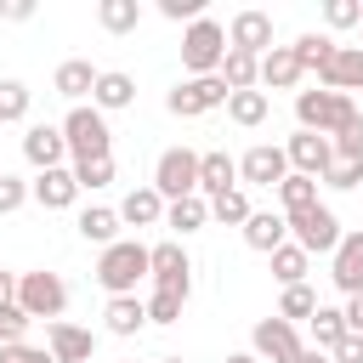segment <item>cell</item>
I'll return each mask as SVG.
<instances>
[{
    "label": "cell",
    "mask_w": 363,
    "mask_h": 363,
    "mask_svg": "<svg viewBox=\"0 0 363 363\" xmlns=\"http://www.w3.org/2000/svg\"><path fill=\"white\" fill-rule=\"evenodd\" d=\"M244 244H250V250H261V255H272V250H284V244H289V221H284V216H272V210H255V216L244 221Z\"/></svg>",
    "instance_id": "19"
},
{
    "label": "cell",
    "mask_w": 363,
    "mask_h": 363,
    "mask_svg": "<svg viewBox=\"0 0 363 363\" xmlns=\"http://www.w3.org/2000/svg\"><path fill=\"white\" fill-rule=\"evenodd\" d=\"M159 11H164L170 23H199V17H204V0H159Z\"/></svg>",
    "instance_id": "45"
},
{
    "label": "cell",
    "mask_w": 363,
    "mask_h": 363,
    "mask_svg": "<svg viewBox=\"0 0 363 363\" xmlns=\"http://www.w3.org/2000/svg\"><path fill=\"white\" fill-rule=\"evenodd\" d=\"M238 187V159H227V153H199V193L204 199H221V193H233Z\"/></svg>",
    "instance_id": "18"
},
{
    "label": "cell",
    "mask_w": 363,
    "mask_h": 363,
    "mask_svg": "<svg viewBox=\"0 0 363 363\" xmlns=\"http://www.w3.org/2000/svg\"><path fill=\"white\" fill-rule=\"evenodd\" d=\"M346 335H352V329H346V312H340V306H318V312H312V346H318V352L335 357V346H340Z\"/></svg>",
    "instance_id": "26"
},
{
    "label": "cell",
    "mask_w": 363,
    "mask_h": 363,
    "mask_svg": "<svg viewBox=\"0 0 363 363\" xmlns=\"http://www.w3.org/2000/svg\"><path fill=\"white\" fill-rule=\"evenodd\" d=\"M227 51H250V57H267L272 51V17L267 11H238L233 23H227Z\"/></svg>",
    "instance_id": "14"
},
{
    "label": "cell",
    "mask_w": 363,
    "mask_h": 363,
    "mask_svg": "<svg viewBox=\"0 0 363 363\" xmlns=\"http://www.w3.org/2000/svg\"><path fill=\"white\" fill-rule=\"evenodd\" d=\"M335 363H363V335H346L335 346Z\"/></svg>",
    "instance_id": "47"
},
{
    "label": "cell",
    "mask_w": 363,
    "mask_h": 363,
    "mask_svg": "<svg viewBox=\"0 0 363 363\" xmlns=\"http://www.w3.org/2000/svg\"><path fill=\"white\" fill-rule=\"evenodd\" d=\"M96 23H102L108 34H130V28L142 23V0H102V6H96Z\"/></svg>",
    "instance_id": "33"
},
{
    "label": "cell",
    "mask_w": 363,
    "mask_h": 363,
    "mask_svg": "<svg viewBox=\"0 0 363 363\" xmlns=\"http://www.w3.org/2000/svg\"><path fill=\"white\" fill-rule=\"evenodd\" d=\"M28 102H34V91H28L23 79H0V125L28 119Z\"/></svg>",
    "instance_id": "36"
},
{
    "label": "cell",
    "mask_w": 363,
    "mask_h": 363,
    "mask_svg": "<svg viewBox=\"0 0 363 363\" xmlns=\"http://www.w3.org/2000/svg\"><path fill=\"white\" fill-rule=\"evenodd\" d=\"M306 250L301 244H284V250H272V278L284 284V289H295V284H306Z\"/></svg>",
    "instance_id": "34"
},
{
    "label": "cell",
    "mask_w": 363,
    "mask_h": 363,
    "mask_svg": "<svg viewBox=\"0 0 363 363\" xmlns=\"http://www.w3.org/2000/svg\"><path fill=\"white\" fill-rule=\"evenodd\" d=\"M45 352L57 357V363H91V352H96V335L91 329H79V323H45Z\"/></svg>",
    "instance_id": "15"
},
{
    "label": "cell",
    "mask_w": 363,
    "mask_h": 363,
    "mask_svg": "<svg viewBox=\"0 0 363 363\" xmlns=\"http://www.w3.org/2000/svg\"><path fill=\"white\" fill-rule=\"evenodd\" d=\"M34 204H45V210H68L74 199H79V182H74V164H62V170H40L34 182Z\"/></svg>",
    "instance_id": "17"
},
{
    "label": "cell",
    "mask_w": 363,
    "mask_h": 363,
    "mask_svg": "<svg viewBox=\"0 0 363 363\" xmlns=\"http://www.w3.org/2000/svg\"><path fill=\"white\" fill-rule=\"evenodd\" d=\"M0 363H34V346L23 340V346H0Z\"/></svg>",
    "instance_id": "49"
},
{
    "label": "cell",
    "mask_w": 363,
    "mask_h": 363,
    "mask_svg": "<svg viewBox=\"0 0 363 363\" xmlns=\"http://www.w3.org/2000/svg\"><path fill=\"white\" fill-rule=\"evenodd\" d=\"M340 312H346V329H352V335H363V295H352Z\"/></svg>",
    "instance_id": "48"
},
{
    "label": "cell",
    "mask_w": 363,
    "mask_h": 363,
    "mask_svg": "<svg viewBox=\"0 0 363 363\" xmlns=\"http://www.w3.org/2000/svg\"><path fill=\"white\" fill-rule=\"evenodd\" d=\"M323 182H329V187H340V193H346V187H357V182H363V159H335V164L323 170Z\"/></svg>",
    "instance_id": "41"
},
{
    "label": "cell",
    "mask_w": 363,
    "mask_h": 363,
    "mask_svg": "<svg viewBox=\"0 0 363 363\" xmlns=\"http://www.w3.org/2000/svg\"><path fill=\"white\" fill-rule=\"evenodd\" d=\"M102 318H108V335H136V329L147 323V301H136V295H113Z\"/></svg>",
    "instance_id": "25"
},
{
    "label": "cell",
    "mask_w": 363,
    "mask_h": 363,
    "mask_svg": "<svg viewBox=\"0 0 363 363\" xmlns=\"http://www.w3.org/2000/svg\"><path fill=\"white\" fill-rule=\"evenodd\" d=\"M295 119H301V130H318V136H340L352 119H357V102L346 96V91H301L295 96Z\"/></svg>",
    "instance_id": "2"
},
{
    "label": "cell",
    "mask_w": 363,
    "mask_h": 363,
    "mask_svg": "<svg viewBox=\"0 0 363 363\" xmlns=\"http://www.w3.org/2000/svg\"><path fill=\"white\" fill-rule=\"evenodd\" d=\"M278 204H284V216L312 210V204H318V182H312V176H301V170H289V176L278 182Z\"/></svg>",
    "instance_id": "28"
},
{
    "label": "cell",
    "mask_w": 363,
    "mask_h": 363,
    "mask_svg": "<svg viewBox=\"0 0 363 363\" xmlns=\"http://www.w3.org/2000/svg\"><path fill=\"white\" fill-rule=\"evenodd\" d=\"M289 221V238L306 250V255H335L340 250V216L329 210V204H312V210H301V216H284Z\"/></svg>",
    "instance_id": "5"
},
{
    "label": "cell",
    "mask_w": 363,
    "mask_h": 363,
    "mask_svg": "<svg viewBox=\"0 0 363 363\" xmlns=\"http://www.w3.org/2000/svg\"><path fill=\"white\" fill-rule=\"evenodd\" d=\"M250 352H255L261 363H295V357H301L306 346H301V335H295V323L272 312V318H261V323L250 329Z\"/></svg>",
    "instance_id": "9"
},
{
    "label": "cell",
    "mask_w": 363,
    "mask_h": 363,
    "mask_svg": "<svg viewBox=\"0 0 363 363\" xmlns=\"http://www.w3.org/2000/svg\"><path fill=\"white\" fill-rule=\"evenodd\" d=\"M74 182H79V193H85V187H108V182H113V159H85V164H74Z\"/></svg>",
    "instance_id": "39"
},
{
    "label": "cell",
    "mask_w": 363,
    "mask_h": 363,
    "mask_svg": "<svg viewBox=\"0 0 363 363\" xmlns=\"http://www.w3.org/2000/svg\"><path fill=\"white\" fill-rule=\"evenodd\" d=\"M119 227H125L119 210H79V238L85 244H102L108 250V244H119Z\"/></svg>",
    "instance_id": "30"
},
{
    "label": "cell",
    "mask_w": 363,
    "mask_h": 363,
    "mask_svg": "<svg viewBox=\"0 0 363 363\" xmlns=\"http://www.w3.org/2000/svg\"><path fill=\"white\" fill-rule=\"evenodd\" d=\"M227 79L221 74H204V79H182L170 96H164V108L176 113V119H193V113H210V108H227Z\"/></svg>",
    "instance_id": "8"
},
{
    "label": "cell",
    "mask_w": 363,
    "mask_h": 363,
    "mask_svg": "<svg viewBox=\"0 0 363 363\" xmlns=\"http://www.w3.org/2000/svg\"><path fill=\"white\" fill-rule=\"evenodd\" d=\"M221 79H227V91H255V85H261V57H250V51H227Z\"/></svg>",
    "instance_id": "31"
},
{
    "label": "cell",
    "mask_w": 363,
    "mask_h": 363,
    "mask_svg": "<svg viewBox=\"0 0 363 363\" xmlns=\"http://www.w3.org/2000/svg\"><path fill=\"white\" fill-rule=\"evenodd\" d=\"M119 221H130V227H159V221H164V199H159V187H130L125 204H119Z\"/></svg>",
    "instance_id": "24"
},
{
    "label": "cell",
    "mask_w": 363,
    "mask_h": 363,
    "mask_svg": "<svg viewBox=\"0 0 363 363\" xmlns=\"http://www.w3.org/2000/svg\"><path fill=\"white\" fill-rule=\"evenodd\" d=\"M284 153H289V170H301V176H312V182H323V170L335 164V142L318 136V130H295Z\"/></svg>",
    "instance_id": "13"
},
{
    "label": "cell",
    "mask_w": 363,
    "mask_h": 363,
    "mask_svg": "<svg viewBox=\"0 0 363 363\" xmlns=\"http://www.w3.org/2000/svg\"><path fill=\"white\" fill-rule=\"evenodd\" d=\"M17 306L28 318H51L57 323L68 312V284L57 272H17Z\"/></svg>",
    "instance_id": "7"
},
{
    "label": "cell",
    "mask_w": 363,
    "mask_h": 363,
    "mask_svg": "<svg viewBox=\"0 0 363 363\" xmlns=\"http://www.w3.org/2000/svg\"><path fill=\"white\" fill-rule=\"evenodd\" d=\"M335 51H340V45H335L329 34H301V40H295V62H301V74L312 68L318 79H323V68L335 62Z\"/></svg>",
    "instance_id": "27"
},
{
    "label": "cell",
    "mask_w": 363,
    "mask_h": 363,
    "mask_svg": "<svg viewBox=\"0 0 363 363\" xmlns=\"http://www.w3.org/2000/svg\"><path fill=\"white\" fill-rule=\"evenodd\" d=\"M323 91H363V45H340L335 62L323 68Z\"/></svg>",
    "instance_id": "20"
},
{
    "label": "cell",
    "mask_w": 363,
    "mask_h": 363,
    "mask_svg": "<svg viewBox=\"0 0 363 363\" xmlns=\"http://www.w3.org/2000/svg\"><path fill=\"white\" fill-rule=\"evenodd\" d=\"M284 176H289V153L272 147V142H255V147L238 159V182H250V187H272V193H278Z\"/></svg>",
    "instance_id": "11"
},
{
    "label": "cell",
    "mask_w": 363,
    "mask_h": 363,
    "mask_svg": "<svg viewBox=\"0 0 363 363\" xmlns=\"http://www.w3.org/2000/svg\"><path fill=\"white\" fill-rule=\"evenodd\" d=\"M182 62L193 68V79H204V74H221V62H227V28H221L216 17H199V23H187V34H182Z\"/></svg>",
    "instance_id": "4"
},
{
    "label": "cell",
    "mask_w": 363,
    "mask_h": 363,
    "mask_svg": "<svg viewBox=\"0 0 363 363\" xmlns=\"http://www.w3.org/2000/svg\"><path fill=\"white\" fill-rule=\"evenodd\" d=\"M28 323H34V318H28V312H23L17 301H11V306H0V346H23Z\"/></svg>",
    "instance_id": "38"
},
{
    "label": "cell",
    "mask_w": 363,
    "mask_h": 363,
    "mask_svg": "<svg viewBox=\"0 0 363 363\" xmlns=\"http://www.w3.org/2000/svg\"><path fill=\"white\" fill-rule=\"evenodd\" d=\"M329 278H335V289L352 301V295H363V233H346L340 238V250H335V261H329Z\"/></svg>",
    "instance_id": "16"
},
{
    "label": "cell",
    "mask_w": 363,
    "mask_h": 363,
    "mask_svg": "<svg viewBox=\"0 0 363 363\" xmlns=\"http://www.w3.org/2000/svg\"><path fill=\"white\" fill-rule=\"evenodd\" d=\"M312 312H318V295H312L306 284L284 289V301H278V318H289V323H295V318H312Z\"/></svg>",
    "instance_id": "37"
},
{
    "label": "cell",
    "mask_w": 363,
    "mask_h": 363,
    "mask_svg": "<svg viewBox=\"0 0 363 363\" xmlns=\"http://www.w3.org/2000/svg\"><path fill=\"white\" fill-rule=\"evenodd\" d=\"M227 113H233V125L255 130V125L272 113V102H267V91H233V96H227Z\"/></svg>",
    "instance_id": "32"
},
{
    "label": "cell",
    "mask_w": 363,
    "mask_h": 363,
    "mask_svg": "<svg viewBox=\"0 0 363 363\" xmlns=\"http://www.w3.org/2000/svg\"><path fill=\"white\" fill-rule=\"evenodd\" d=\"M62 136H68L74 164H85V159H113V130H108V113H102V108H85V102L68 108Z\"/></svg>",
    "instance_id": "3"
},
{
    "label": "cell",
    "mask_w": 363,
    "mask_h": 363,
    "mask_svg": "<svg viewBox=\"0 0 363 363\" xmlns=\"http://www.w3.org/2000/svg\"><path fill=\"white\" fill-rule=\"evenodd\" d=\"M96 79H102V68H91L85 57H68V62L57 68V79H51V85H57V96H68V102L79 108V96H91V91H96Z\"/></svg>",
    "instance_id": "22"
},
{
    "label": "cell",
    "mask_w": 363,
    "mask_h": 363,
    "mask_svg": "<svg viewBox=\"0 0 363 363\" xmlns=\"http://www.w3.org/2000/svg\"><path fill=\"white\" fill-rule=\"evenodd\" d=\"M0 17L6 23H28L34 17V0H0Z\"/></svg>",
    "instance_id": "46"
},
{
    "label": "cell",
    "mask_w": 363,
    "mask_h": 363,
    "mask_svg": "<svg viewBox=\"0 0 363 363\" xmlns=\"http://www.w3.org/2000/svg\"><path fill=\"white\" fill-rule=\"evenodd\" d=\"M28 199H34V187H28V182H17V176H0V216L23 210Z\"/></svg>",
    "instance_id": "42"
},
{
    "label": "cell",
    "mask_w": 363,
    "mask_h": 363,
    "mask_svg": "<svg viewBox=\"0 0 363 363\" xmlns=\"http://www.w3.org/2000/svg\"><path fill=\"white\" fill-rule=\"evenodd\" d=\"M23 159L34 164V170H62V159H68V136H62V125H28L23 130Z\"/></svg>",
    "instance_id": "12"
},
{
    "label": "cell",
    "mask_w": 363,
    "mask_h": 363,
    "mask_svg": "<svg viewBox=\"0 0 363 363\" xmlns=\"http://www.w3.org/2000/svg\"><path fill=\"white\" fill-rule=\"evenodd\" d=\"M335 159H363V113L335 136Z\"/></svg>",
    "instance_id": "44"
},
{
    "label": "cell",
    "mask_w": 363,
    "mask_h": 363,
    "mask_svg": "<svg viewBox=\"0 0 363 363\" xmlns=\"http://www.w3.org/2000/svg\"><path fill=\"white\" fill-rule=\"evenodd\" d=\"M153 272V250L147 244H136V238H119V244H108L102 250V261H96V284L108 289V301L113 295H136V284Z\"/></svg>",
    "instance_id": "1"
},
{
    "label": "cell",
    "mask_w": 363,
    "mask_h": 363,
    "mask_svg": "<svg viewBox=\"0 0 363 363\" xmlns=\"http://www.w3.org/2000/svg\"><path fill=\"white\" fill-rule=\"evenodd\" d=\"M17 301V272H0V306Z\"/></svg>",
    "instance_id": "50"
},
{
    "label": "cell",
    "mask_w": 363,
    "mask_h": 363,
    "mask_svg": "<svg viewBox=\"0 0 363 363\" xmlns=\"http://www.w3.org/2000/svg\"><path fill=\"white\" fill-rule=\"evenodd\" d=\"M182 295H170V289H153V301H147V323H176L182 318Z\"/></svg>",
    "instance_id": "40"
},
{
    "label": "cell",
    "mask_w": 363,
    "mask_h": 363,
    "mask_svg": "<svg viewBox=\"0 0 363 363\" xmlns=\"http://www.w3.org/2000/svg\"><path fill=\"white\" fill-rule=\"evenodd\" d=\"M34 363H57V357H51V352H34Z\"/></svg>",
    "instance_id": "53"
},
{
    "label": "cell",
    "mask_w": 363,
    "mask_h": 363,
    "mask_svg": "<svg viewBox=\"0 0 363 363\" xmlns=\"http://www.w3.org/2000/svg\"><path fill=\"white\" fill-rule=\"evenodd\" d=\"M130 102H136V79L119 74V68H102V79H96V91H91V108L113 113V108H130Z\"/></svg>",
    "instance_id": "23"
},
{
    "label": "cell",
    "mask_w": 363,
    "mask_h": 363,
    "mask_svg": "<svg viewBox=\"0 0 363 363\" xmlns=\"http://www.w3.org/2000/svg\"><path fill=\"white\" fill-rule=\"evenodd\" d=\"M261 85H267V91H295V85H301L295 45H272V51L261 57Z\"/></svg>",
    "instance_id": "21"
},
{
    "label": "cell",
    "mask_w": 363,
    "mask_h": 363,
    "mask_svg": "<svg viewBox=\"0 0 363 363\" xmlns=\"http://www.w3.org/2000/svg\"><path fill=\"white\" fill-rule=\"evenodd\" d=\"M153 187H159L164 204L193 199V193H199V153H193V147H164L159 164H153Z\"/></svg>",
    "instance_id": "6"
},
{
    "label": "cell",
    "mask_w": 363,
    "mask_h": 363,
    "mask_svg": "<svg viewBox=\"0 0 363 363\" xmlns=\"http://www.w3.org/2000/svg\"><path fill=\"white\" fill-rule=\"evenodd\" d=\"M153 289H170V295H193V261H187V250L170 238V244H153Z\"/></svg>",
    "instance_id": "10"
},
{
    "label": "cell",
    "mask_w": 363,
    "mask_h": 363,
    "mask_svg": "<svg viewBox=\"0 0 363 363\" xmlns=\"http://www.w3.org/2000/svg\"><path fill=\"white\" fill-rule=\"evenodd\" d=\"M210 221V199L204 193H193V199H176V204H164V227H176V233H199Z\"/></svg>",
    "instance_id": "29"
},
{
    "label": "cell",
    "mask_w": 363,
    "mask_h": 363,
    "mask_svg": "<svg viewBox=\"0 0 363 363\" xmlns=\"http://www.w3.org/2000/svg\"><path fill=\"white\" fill-rule=\"evenodd\" d=\"M0 176H6V170H0Z\"/></svg>",
    "instance_id": "55"
},
{
    "label": "cell",
    "mask_w": 363,
    "mask_h": 363,
    "mask_svg": "<svg viewBox=\"0 0 363 363\" xmlns=\"http://www.w3.org/2000/svg\"><path fill=\"white\" fill-rule=\"evenodd\" d=\"M323 17H329V28H352V23L363 28V6H357V0H329Z\"/></svg>",
    "instance_id": "43"
},
{
    "label": "cell",
    "mask_w": 363,
    "mask_h": 363,
    "mask_svg": "<svg viewBox=\"0 0 363 363\" xmlns=\"http://www.w3.org/2000/svg\"><path fill=\"white\" fill-rule=\"evenodd\" d=\"M295 363H335V357H329V352H318V346H306V352H301Z\"/></svg>",
    "instance_id": "51"
},
{
    "label": "cell",
    "mask_w": 363,
    "mask_h": 363,
    "mask_svg": "<svg viewBox=\"0 0 363 363\" xmlns=\"http://www.w3.org/2000/svg\"><path fill=\"white\" fill-rule=\"evenodd\" d=\"M227 363H261V357H255V352H233Z\"/></svg>",
    "instance_id": "52"
},
{
    "label": "cell",
    "mask_w": 363,
    "mask_h": 363,
    "mask_svg": "<svg viewBox=\"0 0 363 363\" xmlns=\"http://www.w3.org/2000/svg\"><path fill=\"white\" fill-rule=\"evenodd\" d=\"M210 216L221 221V227H244L255 210H250V199H244V187H233V193H221V199H210Z\"/></svg>",
    "instance_id": "35"
},
{
    "label": "cell",
    "mask_w": 363,
    "mask_h": 363,
    "mask_svg": "<svg viewBox=\"0 0 363 363\" xmlns=\"http://www.w3.org/2000/svg\"><path fill=\"white\" fill-rule=\"evenodd\" d=\"M159 363H182V357H159Z\"/></svg>",
    "instance_id": "54"
}]
</instances>
